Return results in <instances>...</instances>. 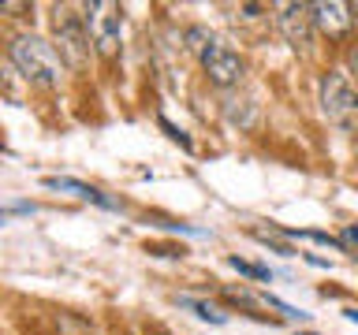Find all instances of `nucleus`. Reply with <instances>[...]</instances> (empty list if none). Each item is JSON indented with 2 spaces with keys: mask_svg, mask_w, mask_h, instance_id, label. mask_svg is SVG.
Here are the masks:
<instances>
[{
  "mask_svg": "<svg viewBox=\"0 0 358 335\" xmlns=\"http://www.w3.org/2000/svg\"><path fill=\"white\" fill-rule=\"evenodd\" d=\"M187 41H190V49L198 52V60H201V67H206L209 82H217V86H235V82L243 78V60H239V52H235L228 41H220L217 34L194 27V30H187Z\"/></svg>",
  "mask_w": 358,
  "mask_h": 335,
  "instance_id": "obj_1",
  "label": "nucleus"
},
{
  "mask_svg": "<svg viewBox=\"0 0 358 335\" xmlns=\"http://www.w3.org/2000/svg\"><path fill=\"white\" fill-rule=\"evenodd\" d=\"M8 52L34 86H56L60 82V56H56V49L49 41L34 38V34H22V38L11 41Z\"/></svg>",
  "mask_w": 358,
  "mask_h": 335,
  "instance_id": "obj_2",
  "label": "nucleus"
},
{
  "mask_svg": "<svg viewBox=\"0 0 358 335\" xmlns=\"http://www.w3.org/2000/svg\"><path fill=\"white\" fill-rule=\"evenodd\" d=\"M321 108L332 127L343 134H358V89L343 71H329L321 78Z\"/></svg>",
  "mask_w": 358,
  "mask_h": 335,
  "instance_id": "obj_3",
  "label": "nucleus"
},
{
  "mask_svg": "<svg viewBox=\"0 0 358 335\" xmlns=\"http://www.w3.org/2000/svg\"><path fill=\"white\" fill-rule=\"evenodd\" d=\"M52 34H56V45H60V60L75 71L86 67V56H90V30H86V19L75 15V8L67 4H56L52 8Z\"/></svg>",
  "mask_w": 358,
  "mask_h": 335,
  "instance_id": "obj_4",
  "label": "nucleus"
},
{
  "mask_svg": "<svg viewBox=\"0 0 358 335\" xmlns=\"http://www.w3.org/2000/svg\"><path fill=\"white\" fill-rule=\"evenodd\" d=\"M86 30H90V41L97 45L101 56H116L120 52V34H123V11L120 4H112V0H94V4H86Z\"/></svg>",
  "mask_w": 358,
  "mask_h": 335,
  "instance_id": "obj_5",
  "label": "nucleus"
},
{
  "mask_svg": "<svg viewBox=\"0 0 358 335\" xmlns=\"http://www.w3.org/2000/svg\"><path fill=\"white\" fill-rule=\"evenodd\" d=\"M280 30H284L287 45L295 52H310V41H313V11L310 4H280Z\"/></svg>",
  "mask_w": 358,
  "mask_h": 335,
  "instance_id": "obj_6",
  "label": "nucleus"
},
{
  "mask_svg": "<svg viewBox=\"0 0 358 335\" xmlns=\"http://www.w3.org/2000/svg\"><path fill=\"white\" fill-rule=\"evenodd\" d=\"M313 11V27L321 34H329L332 41H343L347 34L355 27V15H351V4H343V0H324V4H310Z\"/></svg>",
  "mask_w": 358,
  "mask_h": 335,
  "instance_id": "obj_7",
  "label": "nucleus"
},
{
  "mask_svg": "<svg viewBox=\"0 0 358 335\" xmlns=\"http://www.w3.org/2000/svg\"><path fill=\"white\" fill-rule=\"evenodd\" d=\"M45 186H52V190H71L75 198H83V201H94V205H101V209H116V201H112V198H105L97 186L75 183V179H60V175H52V179H45Z\"/></svg>",
  "mask_w": 358,
  "mask_h": 335,
  "instance_id": "obj_8",
  "label": "nucleus"
},
{
  "mask_svg": "<svg viewBox=\"0 0 358 335\" xmlns=\"http://www.w3.org/2000/svg\"><path fill=\"white\" fill-rule=\"evenodd\" d=\"M179 306H187V309H194L201 320H209V324H224L228 320V313H220L217 306H209V302H198V298H179Z\"/></svg>",
  "mask_w": 358,
  "mask_h": 335,
  "instance_id": "obj_9",
  "label": "nucleus"
},
{
  "mask_svg": "<svg viewBox=\"0 0 358 335\" xmlns=\"http://www.w3.org/2000/svg\"><path fill=\"white\" fill-rule=\"evenodd\" d=\"M228 265L235 268V272L250 276V279H273V272H268L265 265H254V261H243V257H228Z\"/></svg>",
  "mask_w": 358,
  "mask_h": 335,
  "instance_id": "obj_10",
  "label": "nucleus"
},
{
  "mask_svg": "<svg viewBox=\"0 0 358 335\" xmlns=\"http://www.w3.org/2000/svg\"><path fill=\"white\" fill-rule=\"evenodd\" d=\"M161 127L168 131V138H172V142H179V145H183V149H190V138H187V134L179 131V127H172V123H168V119H161Z\"/></svg>",
  "mask_w": 358,
  "mask_h": 335,
  "instance_id": "obj_11",
  "label": "nucleus"
},
{
  "mask_svg": "<svg viewBox=\"0 0 358 335\" xmlns=\"http://www.w3.org/2000/svg\"><path fill=\"white\" fill-rule=\"evenodd\" d=\"M343 242H358V228L351 223V228H343Z\"/></svg>",
  "mask_w": 358,
  "mask_h": 335,
  "instance_id": "obj_12",
  "label": "nucleus"
},
{
  "mask_svg": "<svg viewBox=\"0 0 358 335\" xmlns=\"http://www.w3.org/2000/svg\"><path fill=\"white\" fill-rule=\"evenodd\" d=\"M351 71H355V82H358V49L351 52Z\"/></svg>",
  "mask_w": 358,
  "mask_h": 335,
  "instance_id": "obj_13",
  "label": "nucleus"
},
{
  "mask_svg": "<svg viewBox=\"0 0 358 335\" xmlns=\"http://www.w3.org/2000/svg\"><path fill=\"white\" fill-rule=\"evenodd\" d=\"M343 313H347V320H355V324H358V309H355V306H351V309H343Z\"/></svg>",
  "mask_w": 358,
  "mask_h": 335,
  "instance_id": "obj_14",
  "label": "nucleus"
},
{
  "mask_svg": "<svg viewBox=\"0 0 358 335\" xmlns=\"http://www.w3.org/2000/svg\"><path fill=\"white\" fill-rule=\"evenodd\" d=\"M299 335H313V332H299Z\"/></svg>",
  "mask_w": 358,
  "mask_h": 335,
  "instance_id": "obj_15",
  "label": "nucleus"
},
{
  "mask_svg": "<svg viewBox=\"0 0 358 335\" xmlns=\"http://www.w3.org/2000/svg\"><path fill=\"white\" fill-rule=\"evenodd\" d=\"M0 223H4V212H0Z\"/></svg>",
  "mask_w": 358,
  "mask_h": 335,
  "instance_id": "obj_16",
  "label": "nucleus"
}]
</instances>
